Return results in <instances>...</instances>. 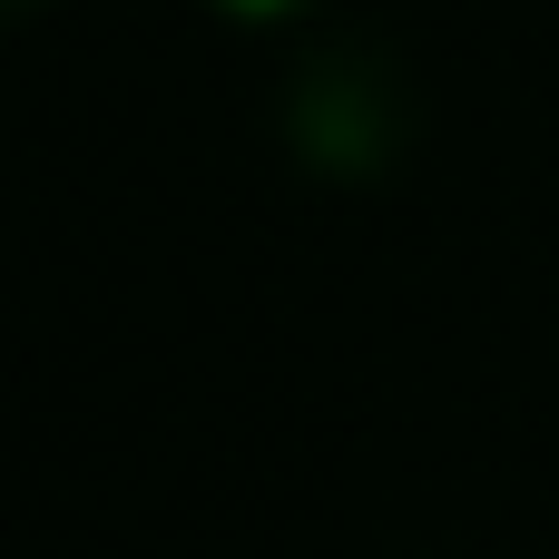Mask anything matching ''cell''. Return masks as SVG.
Instances as JSON below:
<instances>
[{
  "label": "cell",
  "mask_w": 559,
  "mask_h": 559,
  "mask_svg": "<svg viewBox=\"0 0 559 559\" xmlns=\"http://www.w3.org/2000/svg\"><path fill=\"white\" fill-rule=\"evenodd\" d=\"M226 20H295V10H314V0H216Z\"/></svg>",
  "instance_id": "cell-2"
},
{
  "label": "cell",
  "mask_w": 559,
  "mask_h": 559,
  "mask_svg": "<svg viewBox=\"0 0 559 559\" xmlns=\"http://www.w3.org/2000/svg\"><path fill=\"white\" fill-rule=\"evenodd\" d=\"M20 10H39V0H0V20H20Z\"/></svg>",
  "instance_id": "cell-3"
},
{
  "label": "cell",
  "mask_w": 559,
  "mask_h": 559,
  "mask_svg": "<svg viewBox=\"0 0 559 559\" xmlns=\"http://www.w3.org/2000/svg\"><path fill=\"white\" fill-rule=\"evenodd\" d=\"M285 147L305 167L344 177V187L403 167V147H413V79H403V59L373 49V39L305 49V69L285 79Z\"/></svg>",
  "instance_id": "cell-1"
}]
</instances>
